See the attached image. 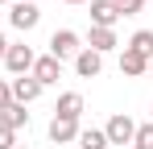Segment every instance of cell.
<instances>
[{
    "label": "cell",
    "mask_w": 153,
    "mask_h": 149,
    "mask_svg": "<svg viewBox=\"0 0 153 149\" xmlns=\"http://www.w3.org/2000/svg\"><path fill=\"white\" fill-rule=\"evenodd\" d=\"M79 50H83V37H79L75 29H54L50 33V58H58V62H75L79 58Z\"/></svg>",
    "instance_id": "1"
},
{
    "label": "cell",
    "mask_w": 153,
    "mask_h": 149,
    "mask_svg": "<svg viewBox=\"0 0 153 149\" xmlns=\"http://www.w3.org/2000/svg\"><path fill=\"white\" fill-rule=\"evenodd\" d=\"M66 4H87V0H66Z\"/></svg>",
    "instance_id": "22"
},
{
    "label": "cell",
    "mask_w": 153,
    "mask_h": 149,
    "mask_svg": "<svg viewBox=\"0 0 153 149\" xmlns=\"http://www.w3.org/2000/svg\"><path fill=\"white\" fill-rule=\"evenodd\" d=\"M132 145H137V149H153V120H149V124H137Z\"/></svg>",
    "instance_id": "16"
},
{
    "label": "cell",
    "mask_w": 153,
    "mask_h": 149,
    "mask_svg": "<svg viewBox=\"0 0 153 149\" xmlns=\"http://www.w3.org/2000/svg\"><path fill=\"white\" fill-rule=\"evenodd\" d=\"M17 145V133H13V128H4V124H0V149H13Z\"/></svg>",
    "instance_id": "19"
},
{
    "label": "cell",
    "mask_w": 153,
    "mask_h": 149,
    "mask_svg": "<svg viewBox=\"0 0 153 149\" xmlns=\"http://www.w3.org/2000/svg\"><path fill=\"white\" fill-rule=\"evenodd\" d=\"M128 50H137V54L153 58V29H137V33L128 37Z\"/></svg>",
    "instance_id": "15"
},
{
    "label": "cell",
    "mask_w": 153,
    "mask_h": 149,
    "mask_svg": "<svg viewBox=\"0 0 153 149\" xmlns=\"http://www.w3.org/2000/svg\"><path fill=\"white\" fill-rule=\"evenodd\" d=\"M128 149H137V145H128Z\"/></svg>",
    "instance_id": "26"
},
{
    "label": "cell",
    "mask_w": 153,
    "mask_h": 149,
    "mask_svg": "<svg viewBox=\"0 0 153 149\" xmlns=\"http://www.w3.org/2000/svg\"><path fill=\"white\" fill-rule=\"evenodd\" d=\"M0 4H8V0H0Z\"/></svg>",
    "instance_id": "25"
},
{
    "label": "cell",
    "mask_w": 153,
    "mask_h": 149,
    "mask_svg": "<svg viewBox=\"0 0 153 149\" xmlns=\"http://www.w3.org/2000/svg\"><path fill=\"white\" fill-rule=\"evenodd\" d=\"M116 8H120V17H137L141 8H145V0H112Z\"/></svg>",
    "instance_id": "17"
},
{
    "label": "cell",
    "mask_w": 153,
    "mask_h": 149,
    "mask_svg": "<svg viewBox=\"0 0 153 149\" xmlns=\"http://www.w3.org/2000/svg\"><path fill=\"white\" fill-rule=\"evenodd\" d=\"M33 62H37V54H33V46H25V42H8V54H4V66L17 74H29L33 71Z\"/></svg>",
    "instance_id": "2"
},
{
    "label": "cell",
    "mask_w": 153,
    "mask_h": 149,
    "mask_svg": "<svg viewBox=\"0 0 153 149\" xmlns=\"http://www.w3.org/2000/svg\"><path fill=\"white\" fill-rule=\"evenodd\" d=\"M42 91H46V87H42L33 74H21V79H13V104H33Z\"/></svg>",
    "instance_id": "6"
},
{
    "label": "cell",
    "mask_w": 153,
    "mask_h": 149,
    "mask_svg": "<svg viewBox=\"0 0 153 149\" xmlns=\"http://www.w3.org/2000/svg\"><path fill=\"white\" fill-rule=\"evenodd\" d=\"M4 54H8V42H4V37H0V62H4Z\"/></svg>",
    "instance_id": "20"
},
{
    "label": "cell",
    "mask_w": 153,
    "mask_h": 149,
    "mask_svg": "<svg viewBox=\"0 0 153 149\" xmlns=\"http://www.w3.org/2000/svg\"><path fill=\"white\" fill-rule=\"evenodd\" d=\"M54 116H71V120H79V116H83V95H79V91H62L58 104H54Z\"/></svg>",
    "instance_id": "11"
},
{
    "label": "cell",
    "mask_w": 153,
    "mask_h": 149,
    "mask_svg": "<svg viewBox=\"0 0 153 149\" xmlns=\"http://www.w3.org/2000/svg\"><path fill=\"white\" fill-rule=\"evenodd\" d=\"M50 141H54V145L79 141V120H71V116H54V120H50Z\"/></svg>",
    "instance_id": "9"
},
{
    "label": "cell",
    "mask_w": 153,
    "mask_h": 149,
    "mask_svg": "<svg viewBox=\"0 0 153 149\" xmlns=\"http://www.w3.org/2000/svg\"><path fill=\"white\" fill-rule=\"evenodd\" d=\"M0 124H4V128H13V133H17V128H29V112H25V104H8V108L0 112Z\"/></svg>",
    "instance_id": "13"
},
{
    "label": "cell",
    "mask_w": 153,
    "mask_h": 149,
    "mask_svg": "<svg viewBox=\"0 0 153 149\" xmlns=\"http://www.w3.org/2000/svg\"><path fill=\"white\" fill-rule=\"evenodd\" d=\"M8 21L17 25L21 33H29V29H37V21H42V8H37V4H21V0H13V8H8Z\"/></svg>",
    "instance_id": "4"
},
{
    "label": "cell",
    "mask_w": 153,
    "mask_h": 149,
    "mask_svg": "<svg viewBox=\"0 0 153 149\" xmlns=\"http://www.w3.org/2000/svg\"><path fill=\"white\" fill-rule=\"evenodd\" d=\"M87 42H91L87 50H95V54H108V50H116V46H120V42H116V29H95V25H91Z\"/></svg>",
    "instance_id": "12"
},
{
    "label": "cell",
    "mask_w": 153,
    "mask_h": 149,
    "mask_svg": "<svg viewBox=\"0 0 153 149\" xmlns=\"http://www.w3.org/2000/svg\"><path fill=\"white\" fill-rule=\"evenodd\" d=\"M8 104H13V83H8V79H0V112H4Z\"/></svg>",
    "instance_id": "18"
},
{
    "label": "cell",
    "mask_w": 153,
    "mask_h": 149,
    "mask_svg": "<svg viewBox=\"0 0 153 149\" xmlns=\"http://www.w3.org/2000/svg\"><path fill=\"white\" fill-rule=\"evenodd\" d=\"M149 74H153V58H149Z\"/></svg>",
    "instance_id": "23"
},
{
    "label": "cell",
    "mask_w": 153,
    "mask_h": 149,
    "mask_svg": "<svg viewBox=\"0 0 153 149\" xmlns=\"http://www.w3.org/2000/svg\"><path fill=\"white\" fill-rule=\"evenodd\" d=\"M13 149H29V145H13Z\"/></svg>",
    "instance_id": "24"
},
{
    "label": "cell",
    "mask_w": 153,
    "mask_h": 149,
    "mask_svg": "<svg viewBox=\"0 0 153 149\" xmlns=\"http://www.w3.org/2000/svg\"><path fill=\"white\" fill-rule=\"evenodd\" d=\"M103 71V54H95V50H79V58H75V74L79 79H95V74Z\"/></svg>",
    "instance_id": "8"
},
{
    "label": "cell",
    "mask_w": 153,
    "mask_h": 149,
    "mask_svg": "<svg viewBox=\"0 0 153 149\" xmlns=\"http://www.w3.org/2000/svg\"><path fill=\"white\" fill-rule=\"evenodd\" d=\"M29 74H33V79H37L42 87H54V83L62 79V62L46 54V58H37V62H33V71H29Z\"/></svg>",
    "instance_id": "5"
},
{
    "label": "cell",
    "mask_w": 153,
    "mask_h": 149,
    "mask_svg": "<svg viewBox=\"0 0 153 149\" xmlns=\"http://www.w3.org/2000/svg\"><path fill=\"white\" fill-rule=\"evenodd\" d=\"M79 149H108L103 128H79Z\"/></svg>",
    "instance_id": "14"
},
{
    "label": "cell",
    "mask_w": 153,
    "mask_h": 149,
    "mask_svg": "<svg viewBox=\"0 0 153 149\" xmlns=\"http://www.w3.org/2000/svg\"><path fill=\"white\" fill-rule=\"evenodd\" d=\"M103 137H108V145H132V137H137V124H132V116L116 112L112 120L103 124Z\"/></svg>",
    "instance_id": "3"
},
{
    "label": "cell",
    "mask_w": 153,
    "mask_h": 149,
    "mask_svg": "<svg viewBox=\"0 0 153 149\" xmlns=\"http://www.w3.org/2000/svg\"><path fill=\"white\" fill-rule=\"evenodd\" d=\"M149 71V58L145 54H137V50H120V74H128V79H141V74Z\"/></svg>",
    "instance_id": "10"
},
{
    "label": "cell",
    "mask_w": 153,
    "mask_h": 149,
    "mask_svg": "<svg viewBox=\"0 0 153 149\" xmlns=\"http://www.w3.org/2000/svg\"><path fill=\"white\" fill-rule=\"evenodd\" d=\"M21 4H42V0H21Z\"/></svg>",
    "instance_id": "21"
},
{
    "label": "cell",
    "mask_w": 153,
    "mask_h": 149,
    "mask_svg": "<svg viewBox=\"0 0 153 149\" xmlns=\"http://www.w3.org/2000/svg\"><path fill=\"white\" fill-rule=\"evenodd\" d=\"M116 21H120V8L112 0H91V25L95 29H112Z\"/></svg>",
    "instance_id": "7"
}]
</instances>
